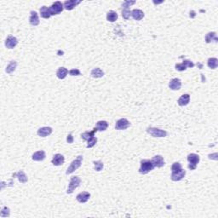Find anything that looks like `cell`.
<instances>
[{
	"instance_id": "44dd1931",
	"label": "cell",
	"mask_w": 218,
	"mask_h": 218,
	"mask_svg": "<svg viewBox=\"0 0 218 218\" xmlns=\"http://www.w3.org/2000/svg\"><path fill=\"white\" fill-rule=\"evenodd\" d=\"M40 16L44 19H49L51 16V13H50V10L49 8L46 7V6H43L40 9Z\"/></svg>"
},
{
	"instance_id": "f546056e",
	"label": "cell",
	"mask_w": 218,
	"mask_h": 218,
	"mask_svg": "<svg viewBox=\"0 0 218 218\" xmlns=\"http://www.w3.org/2000/svg\"><path fill=\"white\" fill-rule=\"evenodd\" d=\"M122 16L124 17V19L128 20L131 16V11H130V10L129 8H123Z\"/></svg>"
},
{
	"instance_id": "6da1fadb",
	"label": "cell",
	"mask_w": 218,
	"mask_h": 218,
	"mask_svg": "<svg viewBox=\"0 0 218 218\" xmlns=\"http://www.w3.org/2000/svg\"><path fill=\"white\" fill-rule=\"evenodd\" d=\"M154 166L152 163V160H142L141 161V167L139 169V172L141 174H148L151 170H154Z\"/></svg>"
},
{
	"instance_id": "e0dca14e",
	"label": "cell",
	"mask_w": 218,
	"mask_h": 218,
	"mask_svg": "<svg viewBox=\"0 0 218 218\" xmlns=\"http://www.w3.org/2000/svg\"><path fill=\"white\" fill-rule=\"evenodd\" d=\"M190 101V96L188 94H183L182 96H180V98L178 99V105L179 106H187Z\"/></svg>"
},
{
	"instance_id": "7402d4cb",
	"label": "cell",
	"mask_w": 218,
	"mask_h": 218,
	"mask_svg": "<svg viewBox=\"0 0 218 218\" xmlns=\"http://www.w3.org/2000/svg\"><path fill=\"white\" fill-rule=\"evenodd\" d=\"M67 73H68V70L67 69L66 67H62L58 68L57 72H56V76H57V78L60 79H64L67 77Z\"/></svg>"
},
{
	"instance_id": "2e32d148",
	"label": "cell",
	"mask_w": 218,
	"mask_h": 218,
	"mask_svg": "<svg viewBox=\"0 0 218 218\" xmlns=\"http://www.w3.org/2000/svg\"><path fill=\"white\" fill-rule=\"evenodd\" d=\"M52 164L55 166H59V165H63L65 162V158L63 155L60 154H56L54 155L53 159H52Z\"/></svg>"
},
{
	"instance_id": "4316f807",
	"label": "cell",
	"mask_w": 218,
	"mask_h": 218,
	"mask_svg": "<svg viewBox=\"0 0 218 218\" xmlns=\"http://www.w3.org/2000/svg\"><path fill=\"white\" fill-rule=\"evenodd\" d=\"M118 19V14L117 12L113 10H110L107 14H106V20L110 22H114L117 21Z\"/></svg>"
},
{
	"instance_id": "4fadbf2b",
	"label": "cell",
	"mask_w": 218,
	"mask_h": 218,
	"mask_svg": "<svg viewBox=\"0 0 218 218\" xmlns=\"http://www.w3.org/2000/svg\"><path fill=\"white\" fill-rule=\"evenodd\" d=\"M52 128L51 127H48V126H45V127H42L40 129H38L37 130V135L41 137H46L48 136L49 135L52 134Z\"/></svg>"
},
{
	"instance_id": "836d02e7",
	"label": "cell",
	"mask_w": 218,
	"mask_h": 218,
	"mask_svg": "<svg viewBox=\"0 0 218 218\" xmlns=\"http://www.w3.org/2000/svg\"><path fill=\"white\" fill-rule=\"evenodd\" d=\"M182 169L181 167V165L179 163V162H175L172 166H171V172H174V171H177V170H181Z\"/></svg>"
},
{
	"instance_id": "d590c367",
	"label": "cell",
	"mask_w": 218,
	"mask_h": 218,
	"mask_svg": "<svg viewBox=\"0 0 218 218\" xmlns=\"http://www.w3.org/2000/svg\"><path fill=\"white\" fill-rule=\"evenodd\" d=\"M69 74L71 76H79V75H81V73H80V71L78 68H75V69L70 70Z\"/></svg>"
},
{
	"instance_id": "603a6c76",
	"label": "cell",
	"mask_w": 218,
	"mask_h": 218,
	"mask_svg": "<svg viewBox=\"0 0 218 218\" xmlns=\"http://www.w3.org/2000/svg\"><path fill=\"white\" fill-rule=\"evenodd\" d=\"M14 176H16V177L18 178L19 181L21 182V183H26V182H27V181H28V178H27V175H26V174L24 173V171H22V170H20L19 172L16 173V174L14 175Z\"/></svg>"
},
{
	"instance_id": "d6986e66",
	"label": "cell",
	"mask_w": 218,
	"mask_h": 218,
	"mask_svg": "<svg viewBox=\"0 0 218 218\" xmlns=\"http://www.w3.org/2000/svg\"><path fill=\"white\" fill-rule=\"evenodd\" d=\"M45 152L40 150V151H37L36 153H34L32 154V160L34 161H43V160L45 159Z\"/></svg>"
},
{
	"instance_id": "ba28073f",
	"label": "cell",
	"mask_w": 218,
	"mask_h": 218,
	"mask_svg": "<svg viewBox=\"0 0 218 218\" xmlns=\"http://www.w3.org/2000/svg\"><path fill=\"white\" fill-rule=\"evenodd\" d=\"M186 175V171L181 169V170H177V171H174V172H171V180L174 181H181V179L184 178V176Z\"/></svg>"
},
{
	"instance_id": "7c38bea8",
	"label": "cell",
	"mask_w": 218,
	"mask_h": 218,
	"mask_svg": "<svg viewBox=\"0 0 218 218\" xmlns=\"http://www.w3.org/2000/svg\"><path fill=\"white\" fill-rule=\"evenodd\" d=\"M80 3H81V1H77V0H69V1H66V2H64L63 4L64 9L67 10H73L78 4H79Z\"/></svg>"
},
{
	"instance_id": "cb8c5ba5",
	"label": "cell",
	"mask_w": 218,
	"mask_h": 218,
	"mask_svg": "<svg viewBox=\"0 0 218 218\" xmlns=\"http://www.w3.org/2000/svg\"><path fill=\"white\" fill-rule=\"evenodd\" d=\"M16 67H17V62L16 61H11L9 63V65L6 67L5 72L8 74H11L12 73H14L16 71Z\"/></svg>"
},
{
	"instance_id": "5bb4252c",
	"label": "cell",
	"mask_w": 218,
	"mask_h": 218,
	"mask_svg": "<svg viewBox=\"0 0 218 218\" xmlns=\"http://www.w3.org/2000/svg\"><path fill=\"white\" fill-rule=\"evenodd\" d=\"M29 22L33 27H37L39 24V17L36 11H31L30 13V18H29Z\"/></svg>"
},
{
	"instance_id": "484cf974",
	"label": "cell",
	"mask_w": 218,
	"mask_h": 218,
	"mask_svg": "<svg viewBox=\"0 0 218 218\" xmlns=\"http://www.w3.org/2000/svg\"><path fill=\"white\" fill-rule=\"evenodd\" d=\"M91 77L96 78V79H98V78H102V77L104 76V72H103L101 68H99V67H96V68H94V69L91 71Z\"/></svg>"
},
{
	"instance_id": "83f0119b",
	"label": "cell",
	"mask_w": 218,
	"mask_h": 218,
	"mask_svg": "<svg viewBox=\"0 0 218 218\" xmlns=\"http://www.w3.org/2000/svg\"><path fill=\"white\" fill-rule=\"evenodd\" d=\"M207 66L211 69H216L218 66V60L215 57L210 58L207 61Z\"/></svg>"
},
{
	"instance_id": "ac0fdd59",
	"label": "cell",
	"mask_w": 218,
	"mask_h": 218,
	"mask_svg": "<svg viewBox=\"0 0 218 218\" xmlns=\"http://www.w3.org/2000/svg\"><path fill=\"white\" fill-rule=\"evenodd\" d=\"M131 16L133 17V19L136 20V21H141V20L143 19L144 17L143 11L141 10H137V9L133 10L131 11Z\"/></svg>"
},
{
	"instance_id": "e575fe53",
	"label": "cell",
	"mask_w": 218,
	"mask_h": 218,
	"mask_svg": "<svg viewBox=\"0 0 218 218\" xmlns=\"http://www.w3.org/2000/svg\"><path fill=\"white\" fill-rule=\"evenodd\" d=\"M176 69L179 72H182V71H185L187 69L186 66L183 63H177L176 64Z\"/></svg>"
},
{
	"instance_id": "ffe728a7",
	"label": "cell",
	"mask_w": 218,
	"mask_h": 218,
	"mask_svg": "<svg viewBox=\"0 0 218 218\" xmlns=\"http://www.w3.org/2000/svg\"><path fill=\"white\" fill-rule=\"evenodd\" d=\"M96 131H98L97 129L94 128V130L92 131H85L83 134H81V137L84 140H85V141H89L90 139L95 136V134H96Z\"/></svg>"
},
{
	"instance_id": "9a60e30c",
	"label": "cell",
	"mask_w": 218,
	"mask_h": 218,
	"mask_svg": "<svg viewBox=\"0 0 218 218\" xmlns=\"http://www.w3.org/2000/svg\"><path fill=\"white\" fill-rule=\"evenodd\" d=\"M91 198V193L88 192H82L77 195V200L79 203H86Z\"/></svg>"
},
{
	"instance_id": "d6a6232c",
	"label": "cell",
	"mask_w": 218,
	"mask_h": 218,
	"mask_svg": "<svg viewBox=\"0 0 218 218\" xmlns=\"http://www.w3.org/2000/svg\"><path fill=\"white\" fill-rule=\"evenodd\" d=\"M87 142H88V144H87V148H92V147H94L95 145H96V143L97 142V138L96 137H92V138H91L89 141H87Z\"/></svg>"
},
{
	"instance_id": "7a4b0ae2",
	"label": "cell",
	"mask_w": 218,
	"mask_h": 218,
	"mask_svg": "<svg viewBox=\"0 0 218 218\" xmlns=\"http://www.w3.org/2000/svg\"><path fill=\"white\" fill-rule=\"evenodd\" d=\"M82 162H83V156H78L77 159L73 160L71 163L70 166L67 168V170L66 174L67 175H69V174H72L73 172H74L76 170H78L80 166H81V165H82Z\"/></svg>"
},
{
	"instance_id": "277c9868",
	"label": "cell",
	"mask_w": 218,
	"mask_h": 218,
	"mask_svg": "<svg viewBox=\"0 0 218 218\" xmlns=\"http://www.w3.org/2000/svg\"><path fill=\"white\" fill-rule=\"evenodd\" d=\"M80 183H81V180H80V178L79 176H73V177L71 178V180H70L69 185H68V187H67V193L68 194L72 193L77 187H79Z\"/></svg>"
},
{
	"instance_id": "f1b7e54d",
	"label": "cell",
	"mask_w": 218,
	"mask_h": 218,
	"mask_svg": "<svg viewBox=\"0 0 218 218\" xmlns=\"http://www.w3.org/2000/svg\"><path fill=\"white\" fill-rule=\"evenodd\" d=\"M213 40H215L216 42H217V40L216 32H209V33H207L206 36H205V42L207 43H209L212 42Z\"/></svg>"
},
{
	"instance_id": "5b68a950",
	"label": "cell",
	"mask_w": 218,
	"mask_h": 218,
	"mask_svg": "<svg viewBox=\"0 0 218 218\" xmlns=\"http://www.w3.org/2000/svg\"><path fill=\"white\" fill-rule=\"evenodd\" d=\"M147 131L154 137H165L167 136V132L165 130L159 128H148Z\"/></svg>"
},
{
	"instance_id": "1f68e13d",
	"label": "cell",
	"mask_w": 218,
	"mask_h": 218,
	"mask_svg": "<svg viewBox=\"0 0 218 218\" xmlns=\"http://www.w3.org/2000/svg\"><path fill=\"white\" fill-rule=\"evenodd\" d=\"M10 209L8 207H4L2 209V211H1V213H0V216L2 217H10Z\"/></svg>"
},
{
	"instance_id": "9c48e42d",
	"label": "cell",
	"mask_w": 218,
	"mask_h": 218,
	"mask_svg": "<svg viewBox=\"0 0 218 218\" xmlns=\"http://www.w3.org/2000/svg\"><path fill=\"white\" fill-rule=\"evenodd\" d=\"M17 43H18V40H17V38L16 37H14V36H9V37L6 38L5 40V46L6 48L10 49H14L16 47V45H17Z\"/></svg>"
},
{
	"instance_id": "8992f818",
	"label": "cell",
	"mask_w": 218,
	"mask_h": 218,
	"mask_svg": "<svg viewBox=\"0 0 218 218\" xmlns=\"http://www.w3.org/2000/svg\"><path fill=\"white\" fill-rule=\"evenodd\" d=\"M64 6L63 4L60 1H56L52 5L49 7V10H50V13H51V16H55V15H59L61 14L62 10H63Z\"/></svg>"
},
{
	"instance_id": "52a82bcc",
	"label": "cell",
	"mask_w": 218,
	"mask_h": 218,
	"mask_svg": "<svg viewBox=\"0 0 218 218\" xmlns=\"http://www.w3.org/2000/svg\"><path fill=\"white\" fill-rule=\"evenodd\" d=\"M130 126V121L128 119H126V118H120L116 122L115 129L118 130H124L128 129Z\"/></svg>"
},
{
	"instance_id": "74e56055",
	"label": "cell",
	"mask_w": 218,
	"mask_h": 218,
	"mask_svg": "<svg viewBox=\"0 0 218 218\" xmlns=\"http://www.w3.org/2000/svg\"><path fill=\"white\" fill-rule=\"evenodd\" d=\"M136 2L135 1H125L124 4H123V5L122 7L123 8H129L130 6V5H132V4H134Z\"/></svg>"
},
{
	"instance_id": "8d00e7d4",
	"label": "cell",
	"mask_w": 218,
	"mask_h": 218,
	"mask_svg": "<svg viewBox=\"0 0 218 218\" xmlns=\"http://www.w3.org/2000/svg\"><path fill=\"white\" fill-rule=\"evenodd\" d=\"M182 63L186 66V67H190V68H192V67H194V63H193L191 61H189V60H184Z\"/></svg>"
},
{
	"instance_id": "d4e9b609",
	"label": "cell",
	"mask_w": 218,
	"mask_h": 218,
	"mask_svg": "<svg viewBox=\"0 0 218 218\" xmlns=\"http://www.w3.org/2000/svg\"><path fill=\"white\" fill-rule=\"evenodd\" d=\"M107 127H108V123L105 120H101L96 123V128L98 131H105Z\"/></svg>"
},
{
	"instance_id": "4dcf8cb0",
	"label": "cell",
	"mask_w": 218,
	"mask_h": 218,
	"mask_svg": "<svg viewBox=\"0 0 218 218\" xmlns=\"http://www.w3.org/2000/svg\"><path fill=\"white\" fill-rule=\"evenodd\" d=\"M94 167H95V170L96 171H101L104 167V165L101 161H95L94 162Z\"/></svg>"
},
{
	"instance_id": "3957f363",
	"label": "cell",
	"mask_w": 218,
	"mask_h": 218,
	"mask_svg": "<svg viewBox=\"0 0 218 218\" xmlns=\"http://www.w3.org/2000/svg\"><path fill=\"white\" fill-rule=\"evenodd\" d=\"M199 156L196 154H190L187 156V161L189 162L188 165V168L191 170H193L196 169L197 165L199 162Z\"/></svg>"
},
{
	"instance_id": "30bf717a",
	"label": "cell",
	"mask_w": 218,
	"mask_h": 218,
	"mask_svg": "<svg viewBox=\"0 0 218 218\" xmlns=\"http://www.w3.org/2000/svg\"><path fill=\"white\" fill-rule=\"evenodd\" d=\"M169 87H170V90H172V91H178V90H180L181 87V79H179L177 78L172 79L170 81V83H169Z\"/></svg>"
},
{
	"instance_id": "8fae6325",
	"label": "cell",
	"mask_w": 218,
	"mask_h": 218,
	"mask_svg": "<svg viewBox=\"0 0 218 218\" xmlns=\"http://www.w3.org/2000/svg\"><path fill=\"white\" fill-rule=\"evenodd\" d=\"M152 163L154 167H158V168H161L165 165V160L163 159L162 156L160 155H155L154 157L152 159Z\"/></svg>"
},
{
	"instance_id": "f35d334b",
	"label": "cell",
	"mask_w": 218,
	"mask_h": 218,
	"mask_svg": "<svg viewBox=\"0 0 218 218\" xmlns=\"http://www.w3.org/2000/svg\"><path fill=\"white\" fill-rule=\"evenodd\" d=\"M67 142L68 143H73V136H72V134H69V135L67 136Z\"/></svg>"
}]
</instances>
